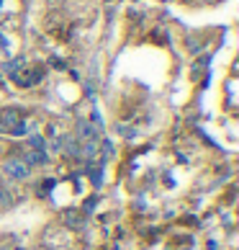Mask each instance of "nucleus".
<instances>
[{
	"label": "nucleus",
	"instance_id": "2",
	"mask_svg": "<svg viewBox=\"0 0 239 250\" xmlns=\"http://www.w3.org/2000/svg\"><path fill=\"white\" fill-rule=\"evenodd\" d=\"M3 173L8 175V178H13V181H23V178H29V165L21 163V160H5L3 163Z\"/></svg>",
	"mask_w": 239,
	"mask_h": 250
},
{
	"label": "nucleus",
	"instance_id": "7",
	"mask_svg": "<svg viewBox=\"0 0 239 250\" xmlns=\"http://www.w3.org/2000/svg\"><path fill=\"white\" fill-rule=\"evenodd\" d=\"M5 70L11 72V78H16L18 72L23 70V60H13V62H8V64H5Z\"/></svg>",
	"mask_w": 239,
	"mask_h": 250
},
{
	"label": "nucleus",
	"instance_id": "11",
	"mask_svg": "<svg viewBox=\"0 0 239 250\" xmlns=\"http://www.w3.org/2000/svg\"><path fill=\"white\" fill-rule=\"evenodd\" d=\"M103 152H106V157H111L113 155V145L111 142H103Z\"/></svg>",
	"mask_w": 239,
	"mask_h": 250
},
{
	"label": "nucleus",
	"instance_id": "3",
	"mask_svg": "<svg viewBox=\"0 0 239 250\" xmlns=\"http://www.w3.org/2000/svg\"><path fill=\"white\" fill-rule=\"evenodd\" d=\"M77 134H80V140H98V129L90 124V122H80L77 124Z\"/></svg>",
	"mask_w": 239,
	"mask_h": 250
},
{
	"label": "nucleus",
	"instance_id": "1",
	"mask_svg": "<svg viewBox=\"0 0 239 250\" xmlns=\"http://www.w3.org/2000/svg\"><path fill=\"white\" fill-rule=\"evenodd\" d=\"M23 119L16 108H3L0 111V134H13V129L21 124Z\"/></svg>",
	"mask_w": 239,
	"mask_h": 250
},
{
	"label": "nucleus",
	"instance_id": "12",
	"mask_svg": "<svg viewBox=\"0 0 239 250\" xmlns=\"http://www.w3.org/2000/svg\"><path fill=\"white\" fill-rule=\"evenodd\" d=\"M52 150L59 152V150H62V140H54V142H52Z\"/></svg>",
	"mask_w": 239,
	"mask_h": 250
},
{
	"label": "nucleus",
	"instance_id": "9",
	"mask_svg": "<svg viewBox=\"0 0 239 250\" xmlns=\"http://www.w3.org/2000/svg\"><path fill=\"white\" fill-rule=\"evenodd\" d=\"M64 150H67L70 155H80V145H77V140H67V145H62Z\"/></svg>",
	"mask_w": 239,
	"mask_h": 250
},
{
	"label": "nucleus",
	"instance_id": "5",
	"mask_svg": "<svg viewBox=\"0 0 239 250\" xmlns=\"http://www.w3.org/2000/svg\"><path fill=\"white\" fill-rule=\"evenodd\" d=\"M26 163H29V165H47V152L31 150L29 155H26Z\"/></svg>",
	"mask_w": 239,
	"mask_h": 250
},
{
	"label": "nucleus",
	"instance_id": "4",
	"mask_svg": "<svg viewBox=\"0 0 239 250\" xmlns=\"http://www.w3.org/2000/svg\"><path fill=\"white\" fill-rule=\"evenodd\" d=\"M98 147H100L98 140H90V142H85V147L80 150V155H82V157H88V160H93V157L98 155Z\"/></svg>",
	"mask_w": 239,
	"mask_h": 250
},
{
	"label": "nucleus",
	"instance_id": "8",
	"mask_svg": "<svg viewBox=\"0 0 239 250\" xmlns=\"http://www.w3.org/2000/svg\"><path fill=\"white\" fill-rule=\"evenodd\" d=\"M29 145H31V150H39V152H44V137H39V134H31Z\"/></svg>",
	"mask_w": 239,
	"mask_h": 250
},
{
	"label": "nucleus",
	"instance_id": "6",
	"mask_svg": "<svg viewBox=\"0 0 239 250\" xmlns=\"http://www.w3.org/2000/svg\"><path fill=\"white\" fill-rule=\"evenodd\" d=\"M62 217H64V222H67V227H82V219H80V214L75 209H67Z\"/></svg>",
	"mask_w": 239,
	"mask_h": 250
},
{
	"label": "nucleus",
	"instance_id": "10",
	"mask_svg": "<svg viewBox=\"0 0 239 250\" xmlns=\"http://www.w3.org/2000/svg\"><path fill=\"white\" fill-rule=\"evenodd\" d=\"M100 183H103V168H98V170H93V186L98 188Z\"/></svg>",
	"mask_w": 239,
	"mask_h": 250
}]
</instances>
